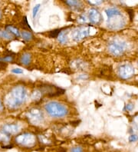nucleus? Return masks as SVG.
I'll use <instances>...</instances> for the list:
<instances>
[{"label":"nucleus","instance_id":"f257e3e1","mask_svg":"<svg viewBox=\"0 0 138 152\" xmlns=\"http://www.w3.org/2000/svg\"><path fill=\"white\" fill-rule=\"evenodd\" d=\"M26 98V91L22 86H18L12 89L7 98L6 103L8 106L15 108L20 106Z\"/></svg>","mask_w":138,"mask_h":152},{"label":"nucleus","instance_id":"f03ea898","mask_svg":"<svg viewBox=\"0 0 138 152\" xmlns=\"http://www.w3.org/2000/svg\"><path fill=\"white\" fill-rule=\"evenodd\" d=\"M47 113L54 118L64 117L68 114V109L62 104L57 102H50L45 106Z\"/></svg>","mask_w":138,"mask_h":152},{"label":"nucleus","instance_id":"7ed1b4c3","mask_svg":"<svg viewBox=\"0 0 138 152\" xmlns=\"http://www.w3.org/2000/svg\"><path fill=\"white\" fill-rule=\"evenodd\" d=\"M15 141L19 145L26 147V148H31L34 146L35 144V137L31 134H24L18 136Z\"/></svg>","mask_w":138,"mask_h":152},{"label":"nucleus","instance_id":"20e7f679","mask_svg":"<svg viewBox=\"0 0 138 152\" xmlns=\"http://www.w3.org/2000/svg\"><path fill=\"white\" fill-rule=\"evenodd\" d=\"M126 48L125 43L118 41H113L109 45V50L114 56L121 55Z\"/></svg>","mask_w":138,"mask_h":152},{"label":"nucleus","instance_id":"39448f33","mask_svg":"<svg viewBox=\"0 0 138 152\" xmlns=\"http://www.w3.org/2000/svg\"><path fill=\"white\" fill-rule=\"evenodd\" d=\"M134 70L130 65H123L119 69V74L123 78H128L134 75Z\"/></svg>","mask_w":138,"mask_h":152},{"label":"nucleus","instance_id":"423d86ee","mask_svg":"<svg viewBox=\"0 0 138 152\" xmlns=\"http://www.w3.org/2000/svg\"><path fill=\"white\" fill-rule=\"evenodd\" d=\"M28 114H29L28 118H29L30 121L33 124H37V123L41 122L42 121V114L41 113L39 109L34 108V109L30 110Z\"/></svg>","mask_w":138,"mask_h":152},{"label":"nucleus","instance_id":"0eeeda50","mask_svg":"<svg viewBox=\"0 0 138 152\" xmlns=\"http://www.w3.org/2000/svg\"><path fill=\"white\" fill-rule=\"evenodd\" d=\"M89 16H90L91 22L93 23H99L101 20V15L99 12L95 9H91L89 12Z\"/></svg>","mask_w":138,"mask_h":152},{"label":"nucleus","instance_id":"6e6552de","mask_svg":"<svg viewBox=\"0 0 138 152\" xmlns=\"http://www.w3.org/2000/svg\"><path fill=\"white\" fill-rule=\"evenodd\" d=\"M89 31H90L89 29H85V28L77 30L73 34V39L76 41H79L89 35Z\"/></svg>","mask_w":138,"mask_h":152},{"label":"nucleus","instance_id":"1a4fd4ad","mask_svg":"<svg viewBox=\"0 0 138 152\" xmlns=\"http://www.w3.org/2000/svg\"><path fill=\"white\" fill-rule=\"evenodd\" d=\"M18 127L16 124H6L3 127V132L6 134H15L18 132Z\"/></svg>","mask_w":138,"mask_h":152},{"label":"nucleus","instance_id":"9d476101","mask_svg":"<svg viewBox=\"0 0 138 152\" xmlns=\"http://www.w3.org/2000/svg\"><path fill=\"white\" fill-rule=\"evenodd\" d=\"M105 12H106V14H107V15L108 16L109 19H110V18H112V17L114 16L121 15V13H120V12L119 11V10L115 7L107 9V10H106Z\"/></svg>","mask_w":138,"mask_h":152},{"label":"nucleus","instance_id":"9b49d317","mask_svg":"<svg viewBox=\"0 0 138 152\" xmlns=\"http://www.w3.org/2000/svg\"><path fill=\"white\" fill-rule=\"evenodd\" d=\"M31 61V56L28 53H26L21 58V62L24 65H28Z\"/></svg>","mask_w":138,"mask_h":152},{"label":"nucleus","instance_id":"f8f14e48","mask_svg":"<svg viewBox=\"0 0 138 152\" xmlns=\"http://www.w3.org/2000/svg\"><path fill=\"white\" fill-rule=\"evenodd\" d=\"M9 139H10V137H9L8 134H6V132H0V141L1 142H8L9 141Z\"/></svg>","mask_w":138,"mask_h":152},{"label":"nucleus","instance_id":"ddd939ff","mask_svg":"<svg viewBox=\"0 0 138 152\" xmlns=\"http://www.w3.org/2000/svg\"><path fill=\"white\" fill-rule=\"evenodd\" d=\"M6 28L9 30V32H12V34H14L15 36H18H18H20V33L18 32V30L16 28H15V27H12V26H7Z\"/></svg>","mask_w":138,"mask_h":152},{"label":"nucleus","instance_id":"4468645a","mask_svg":"<svg viewBox=\"0 0 138 152\" xmlns=\"http://www.w3.org/2000/svg\"><path fill=\"white\" fill-rule=\"evenodd\" d=\"M22 38L25 39V40H27V41H28V40H31V38H32V35H31V32H26V31H24V32H22Z\"/></svg>","mask_w":138,"mask_h":152},{"label":"nucleus","instance_id":"2eb2a0df","mask_svg":"<svg viewBox=\"0 0 138 152\" xmlns=\"http://www.w3.org/2000/svg\"><path fill=\"white\" fill-rule=\"evenodd\" d=\"M0 37L5 38V39H12V35L9 33V32H5V31H0Z\"/></svg>","mask_w":138,"mask_h":152},{"label":"nucleus","instance_id":"dca6fc26","mask_svg":"<svg viewBox=\"0 0 138 152\" xmlns=\"http://www.w3.org/2000/svg\"><path fill=\"white\" fill-rule=\"evenodd\" d=\"M58 38H59V42H61V43H64L66 42V36H65V34H64V32H61V33H59L58 35Z\"/></svg>","mask_w":138,"mask_h":152},{"label":"nucleus","instance_id":"f3484780","mask_svg":"<svg viewBox=\"0 0 138 152\" xmlns=\"http://www.w3.org/2000/svg\"><path fill=\"white\" fill-rule=\"evenodd\" d=\"M59 33H60V30H59V29L54 30V31L50 32L49 36L51 38H56V37H58V36Z\"/></svg>","mask_w":138,"mask_h":152},{"label":"nucleus","instance_id":"a211bd4d","mask_svg":"<svg viewBox=\"0 0 138 152\" xmlns=\"http://www.w3.org/2000/svg\"><path fill=\"white\" fill-rule=\"evenodd\" d=\"M40 6H41L40 4H38V5H36V6L34 7L33 11H32V15H33V18H35V16H36L37 13H38L39 9H40Z\"/></svg>","mask_w":138,"mask_h":152},{"label":"nucleus","instance_id":"6ab92c4d","mask_svg":"<svg viewBox=\"0 0 138 152\" xmlns=\"http://www.w3.org/2000/svg\"><path fill=\"white\" fill-rule=\"evenodd\" d=\"M66 3L68 4V5H69L70 6H79V5H81V2H77V1H67Z\"/></svg>","mask_w":138,"mask_h":152},{"label":"nucleus","instance_id":"aec40b11","mask_svg":"<svg viewBox=\"0 0 138 152\" xmlns=\"http://www.w3.org/2000/svg\"><path fill=\"white\" fill-rule=\"evenodd\" d=\"M12 61V57H11V56H6V58H0V61H2V62H8V61Z\"/></svg>","mask_w":138,"mask_h":152},{"label":"nucleus","instance_id":"412c9836","mask_svg":"<svg viewBox=\"0 0 138 152\" xmlns=\"http://www.w3.org/2000/svg\"><path fill=\"white\" fill-rule=\"evenodd\" d=\"M71 152H84L83 151V149L80 147H74V148H72L71 149Z\"/></svg>","mask_w":138,"mask_h":152},{"label":"nucleus","instance_id":"4be33fe9","mask_svg":"<svg viewBox=\"0 0 138 152\" xmlns=\"http://www.w3.org/2000/svg\"><path fill=\"white\" fill-rule=\"evenodd\" d=\"M12 73H14V74H17V75L23 73V71L20 69H14L12 70Z\"/></svg>","mask_w":138,"mask_h":152},{"label":"nucleus","instance_id":"5701e85b","mask_svg":"<svg viewBox=\"0 0 138 152\" xmlns=\"http://www.w3.org/2000/svg\"><path fill=\"white\" fill-rule=\"evenodd\" d=\"M137 139L138 137L137 135H131L129 138V141H130V142H134V141H137Z\"/></svg>","mask_w":138,"mask_h":152},{"label":"nucleus","instance_id":"b1692460","mask_svg":"<svg viewBox=\"0 0 138 152\" xmlns=\"http://www.w3.org/2000/svg\"><path fill=\"white\" fill-rule=\"evenodd\" d=\"M133 108H134V105H132V104H127V106H126V109L128 110V111H131V110H132Z\"/></svg>","mask_w":138,"mask_h":152},{"label":"nucleus","instance_id":"393cba45","mask_svg":"<svg viewBox=\"0 0 138 152\" xmlns=\"http://www.w3.org/2000/svg\"><path fill=\"white\" fill-rule=\"evenodd\" d=\"M6 67V62H2V61H0V69H4Z\"/></svg>","mask_w":138,"mask_h":152},{"label":"nucleus","instance_id":"a878e982","mask_svg":"<svg viewBox=\"0 0 138 152\" xmlns=\"http://www.w3.org/2000/svg\"><path fill=\"white\" fill-rule=\"evenodd\" d=\"M13 147V145H8V146H6V145H5V146H3L2 148H7V149H9V148H12Z\"/></svg>","mask_w":138,"mask_h":152},{"label":"nucleus","instance_id":"bb28decb","mask_svg":"<svg viewBox=\"0 0 138 152\" xmlns=\"http://www.w3.org/2000/svg\"><path fill=\"white\" fill-rule=\"evenodd\" d=\"M2 109H3V106H2V102H0V110H2Z\"/></svg>","mask_w":138,"mask_h":152}]
</instances>
